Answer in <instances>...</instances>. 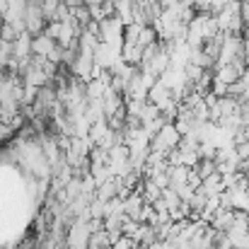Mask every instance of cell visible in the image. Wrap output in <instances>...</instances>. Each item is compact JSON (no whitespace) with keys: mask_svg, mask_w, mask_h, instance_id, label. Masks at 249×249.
I'll return each mask as SVG.
<instances>
[{"mask_svg":"<svg viewBox=\"0 0 249 249\" xmlns=\"http://www.w3.org/2000/svg\"><path fill=\"white\" fill-rule=\"evenodd\" d=\"M56 39L53 36H49L46 32H41V34H36V36H32V53L34 56H44V58H49V53L56 49Z\"/></svg>","mask_w":249,"mask_h":249,"instance_id":"6da1fadb","label":"cell"},{"mask_svg":"<svg viewBox=\"0 0 249 249\" xmlns=\"http://www.w3.org/2000/svg\"><path fill=\"white\" fill-rule=\"evenodd\" d=\"M111 249H136V240L128 237V235H121V237L111 245Z\"/></svg>","mask_w":249,"mask_h":249,"instance_id":"7a4b0ae2","label":"cell"},{"mask_svg":"<svg viewBox=\"0 0 249 249\" xmlns=\"http://www.w3.org/2000/svg\"><path fill=\"white\" fill-rule=\"evenodd\" d=\"M29 2H34V5H44L46 0H29Z\"/></svg>","mask_w":249,"mask_h":249,"instance_id":"3957f363","label":"cell"}]
</instances>
